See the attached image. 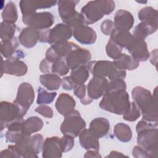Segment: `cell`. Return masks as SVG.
<instances>
[{
	"instance_id": "6da1fadb",
	"label": "cell",
	"mask_w": 158,
	"mask_h": 158,
	"mask_svg": "<svg viewBox=\"0 0 158 158\" xmlns=\"http://www.w3.org/2000/svg\"><path fill=\"white\" fill-rule=\"evenodd\" d=\"M131 97L139 107L143 120L151 122H157V87L152 94L150 91L142 86H135L131 91Z\"/></svg>"
},
{
	"instance_id": "7a4b0ae2",
	"label": "cell",
	"mask_w": 158,
	"mask_h": 158,
	"mask_svg": "<svg viewBox=\"0 0 158 158\" xmlns=\"http://www.w3.org/2000/svg\"><path fill=\"white\" fill-rule=\"evenodd\" d=\"M138 146L145 149L151 158L157 157L158 152L157 122L142 119L136 126Z\"/></svg>"
},
{
	"instance_id": "3957f363",
	"label": "cell",
	"mask_w": 158,
	"mask_h": 158,
	"mask_svg": "<svg viewBox=\"0 0 158 158\" xmlns=\"http://www.w3.org/2000/svg\"><path fill=\"white\" fill-rule=\"evenodd\" d=\"M130 106L129 95L126 89L106 91L99 102L101 109L117 115L124 114Z\"/></svg>"
},
{
	"instance_id": "277c9868",
	"label": "cell",
	"mask_w": 158,
	"mask_h": 158,
	"mask_svg": "<svg viewBox=\"0 0 158 158\" xmlns=\"http://www.w3.org/2000/svg\"><path fill=\"white\" fill-rule=\"evenodd\" d=\"M115 7L114 1H91L82 7L80 14L83 16L85 25L94 23L104 15L111 14Z\"/></svg>"
},
{
	"instance_id": "5b68a950",
	"label": "cell",
	"mask_w": 158,
	"mask_h": 158,
	"mask_svg": "<svg viewBox=\"0 0 158 158\" xmlns=\"http://www.w3.org/2000/svg\"><path fill=\"white\" fill-rule=\"evenodd\" d=\"M72 35V28L64 23H60L51 29L40 30L39 41L52 45L57 42L67 41Z\"/></svg>"
},
{
	"instance_id": "8992f818",
	"label": "cell",
	"mask_w": 158,
	"mask_h": 158,
	"mask_svg": "<svg viewBox=\"0 0 158 158\" xmlns=\"http://www.w3.org/2000/svg\"><path fill=\"white\" fill-rule=\"evenodd\" d=\"M60 125V131L64 135H69L73 138L79 136L81 131L86 127V122L80 112L73 109L67 113Z\"/></svg>"
},
{
	"instance_id": "52a82bcc",
	"label": "cell",
	"mask_w": 158,
	"mask_h": 158,
	"mask_svg": "<svg viewBox=\"0 0 158 158\" xmlns=\"http://www.w3.org/2000/svg\"><path fill=\"white\" fill-rule=\"evenodd\" d=\"M44 138L41 134L30 136L18 144H15L22 157H38V154L42 151Z\"/></svg>"
},
{
	"instance_id": "ba28073f",
	"label": "cell",
	"mask_w": 158,
	"mask_h": 158,
	"mask_svg": "<svg viewBox=\"0 0 158 158\" xmlns=\"http://www.w3.org/2000/svg\"><path fill=\"white\" fill-rule=\"evenodd\" d=\"M35 97V91L31 84L23 82L19 85L14 103L19 107L23 116L27 114L33 104Z\"/></svg>"
},
{
	"instance_id": "9c48e42d",
	"label": "cell",
	"mask_w": 158,
	"mask_h": 158,
	"mask_svg": "<svg viewBox=\"0 0 158 158\" xmlns=\"http://www.w3.org/2000/svg\"><path fill=\"white\" fill-rule=\"evenodd\" d=\"M23 23L38 30L49 29L54 22V17L49 12H36L31 15L22 17Z\"/></svg>"
},
{
	"instance_id": "30bf717a",
	"label": "cell",
	"mask_w": 158,
	"mask_h": 158,
	"mask_svg": "<svg viewBox=\"0 0 158 158\" xmlns=\"http://www.w3.org/2000/svg\"><path fill=\"white\" fill-rule=\"evenodd\" d=\"M20 109L13 102L1 101L0 104V127L2 131L12 121L23 118Z\"/></svg>"
},
{
	"instance_id": "8fae6325",
	"label": "cell",
	"mask_w": 158,
	"mask_h": 158,
	"mask_svg": "<svg viewBox=\"0 0 158 158\" xmlns=\"http://www.w3.org/2000/svg\"><path fill=\"white\" fill-rule=\"evenodd\" d=\"M91 58L90 52L77 45L65 57V61L70 70H73L80 66L87 64Z\"/></svg>"
},
{
	"instance_id": "7c38bea8",
	"label": "cell",
	"mask_w": 158,
	"mask_h": 158,
	"mask_svg": "<svg viewBox=\"0 0 158 158\" xmlns=\"http://www.w3.org/2000/svg\"><path fill=\"white\" fill-rule=\"evenodd\" d=\"M20 56H11L5 60H2L1 64V76L3 73L21 77L25 75L28 67L26 64L19 59Z\"/></svg>"
},
{
	"instance_id": "4fadbf2b",
	"label": "cell",
	"mask_w": 158,
	"mask_h": 158,
	"mask_svg": "<svg viewBox=\"0 0 158 158\" xmlns=\"http://www.w3.org/2000/svg\"><path fill=\"white\" fill-rule=\"evenodd\" d=\"M77 45L72 42L60 41L52 44L46 51L45 58L50 62H54L61 59H65L71 50Z\"/></svg>"
},
{
	"instance_id": "5bb4252c",
	"label": "cell",
	"mask_w": 158,
	"mask_h": 158,
	"mask_svg": "<svg viewBox=\"0 0 158 158\" xmlns=\"http://www.w3.org/2000/svg\"><path fill=\"white\" fill-rule=\"evenodd\" d=\"M126 49L130 53L131 56L138 62L146 61L149 58V52L144 40L139 39L133 36Z\"/></svg>"
},
{
	"instance_id": "9a60e30c",
	"label": "cell",
	"mask_w": 158,
	"mask_h": 158,
	"mask_svg": "<svg viewBox=\"0 0 158 158\" xmlns=\"http://www.w3.org/2000/svg\"><path fill=\"white\" fill-rule=\"evenodd\" d=\"M24 120L23 118H17L10 122L8 126L7 131L6 133L7 141L18 144L24 139L30 136L25 133L23 130V123Z\"/></svg>"
},
{
	"instance_id": "2e32d148",
	"label": "cell",
	"mask_w": 158,
	"mask_h": 158,
	"mask_svg": "<svg viewBox=\"0 0 158 158\" xmlns=\"http://www.w3.org/2000/svg\"><path fill=\"white\" fill-rule=\"evenodd\" d=\"M109 81L105 77H93L87 85L88 96L92 99H98L106 93Z\"/></svg>"
},
{
	"instance_id": "e0dca14e",
	"label": "cell",
	"mask_w": 158,
	"mask_h": 158,
	"mask_svg": "<svg viewBox=\"0 0 158 158\" xmlns=\"http://www.w3.org/2000/svg\"><path fill=\"white\" fill-rule=\"evenodd\" d=\"M73 30V36L80 44L91 45L94 44L97 39L96 31L86 25L78 26Z\"/></svg>"
},
{
	"instance_id": "ac0fdd59",
	"label": "cell",
	"mask_w": 158,
	"mask_h": 158,
	"mask_svg": "<svg viewBox=\"0 0 158 158\" xmlns=\"http://www.w3.org/2000/svg\"><path fill=\"white\" fill-rule=\"evenodd\" d=\"M57 1H30L22 0L19 2L22 17L29 16L36 12L38 9L50 8L55 6Z\"/></svg>"
},
{
	"instance_id": "d6986e66",
	"label": "cell",
	"mask_w": 158,
	"mask_h": 158,
	"mask_svg": "<svg viewBox=\"0 0 158 158\" xmlns=\"http://www.w3.org/2000/svg\"><path fill=\"white\" fill-rule=\"evenodd\" d=\"M86 67L93 77L106 78L110 75L114 65L109 60H93L89 61Z\"/></svg>"
},
{
	"instance_id": "ffe728a7",
	"label": "cell",
	"mask_w": 158,
	"mask_h": 158,
	"mask_svg": "<svg viewBox=\"0 0 158 158\" xmlns=\"http://www.w3.org/2000/svg\"><path fill=\"white\" fill-rule=\"evenodd\" d=\"M62 153L60 144V138L52 136L46 138L42 148V157L43 158L61 157Z\"/></svg>"
},
{
	"instance_id": "44dd1931",
	"label": "cell",
	"mask_w": 158,
	"mask_h": 158,
	"mask_svg": "<svg viewBox=\"0 0 158 158\" xmlns=\"http://www.w3.org/2000/svg\"><path fill=\"white\" fill-rule=\"evenodd\" d=\"M114 22L116 29L129 31L133 27L135 20L133 15L130 12L120 9L115 14Z\"/></svg>"
},
{
	"instance_id": "7402d4cb",
	"label": "cell",
	"mask_w": 158,
	"mask_h": 158,
	"mask_svg": "<svg viewBox=\"0 0 158 158\" xmlns=\"http://www.w3.org/2000/svg\"><path fill=\"white\" fill-rule=\"evenodd\" d=\"M40 40V30L30 27L23 28L19 36V41L27 48L34 47Z\"/></svg>"
},
{
	"instance_id": "603a6c76",
	"label": "cell",
	"mask_w": 158,
	"mask_h": 158,
	"mask_svg": "<svg viewBox=\"0 0 158 158\" xmlns=\"http://www.w3.org/2000/svg\"><path fill=\"white\" fill-rule=\"evenodd\" d=\"M79 142L81 146L86 151L94 150L99 151V138L96 137L89 129L85 128L79 135Z\"/></svg>"
},
{
	"instance_id": "cb8c5ba5",
	"label": "cell",
	"mask_w": 158,
	"mask_h": 158,
	"mask_svg": "<svg viewBox=\"0 0 158 158\" xmlns=\"http://www.w3.org/2000/svg\"><path fill=\"white\" fill-rule=\"evenodd\" d=\"M110 129V123L107 119L104 117L94 118L89 124V130L98 138L105 136Z\"/></svg>"
},
{
	"instance_id": "d4e9b609",
	"label": "cell",
	"mask_w": 158,
	"mask_h": 158,
	"mask_svg": "<svg viewBox=\"0 0 158 158\" xmlns=\"http://www.w3.org/2000/svg\"><path fill=\"white\" fill-rule=\"evenodd\" d=\"M75 106L76 102L75 99L67 93L60 94L55 103L56 109L57 112L62 115L75 109Z\"/></svg>"
},
{
	"instance_id": "484cf974",
	"label": "cell",
	"mask_w": 158,
	"mask_h": 158,
	"mask_svg": "<svg viewBox=\"0 0 158 158\" xmlns=\"http://www.w3.org/2000/svg\"><path fill=\"white\" fill-rule=\"evenodd\" d=\"M80 1L77 0H64L57 1L58 13L63 22L69 18L73 15L77 11L75 7Z\"/></svg>"
},
{
	"instance_id": "4316f807",
	"label": "cell",
	"mask_w": 158,
	"mask_h": 158,
	"mask_svg": "<svg viewBox=\"0 0 158 158\" xmlns=\"http://www.w3.org/2000/svg\"><path fill=\"white\" fill-rule=\"evenodd\" d=\"M114 65L122 70H133L139 67V62L135 60L131 56L122 54L112 61Z\"/></svg>"
},
{
	"instance_id": "83f0119b",
	"label": "cell",
	"mask_w": 158,
	"mask_h": 158,
	"mask_svg": "<svg viewBox=\"0 0 158 158\" xmlns=\"http://www.w3.org/2000/svg\"><path fill=\"white\" fill-rule=\"evenodd\" d=\"M157 10L150 6L142 8L138 14L141 22L148 23L155 27H158Z\"/></svg>"
},
{
	"instance_id": "f1b7e54d",
	"label": "cell",
	"mask_w": 158,
	"mask_h": 158,
	"mask_svg": "<svg viewBox=\"0 0 158 158\" xmlns=\"http://www.w3.org/2000/svg\"><path fill=\"white\" fill-rule=\"evenodd\" d=\"M40 81L42 85L49 91L58 89L61 85L62 79L60 76L54 73H44L40 76Z\"/></svg>"
},
{
	"instance_id": "f546056e",
	"label": "cell",
	"mask_w": 158,
	"mask_h": 158,
	"mask_svg": "<svg viewBox=\"0 0 158 158\" xmlns=\"http://www.w3.org/2000/svg\"><path fill=\"white\" fill-rule=\"evenodd\" d=\"M43 125V121L40 117L32 116L24 120L23 123V130L25 134L30 136L31 134L40 131L42 129Z\"/></svg>"
},
{
	"instance_id": "4dcf8cb0",
	"label": "cell",
	"mask_w": 158,
	"mask_h": 158,
	"mask_svg": "<svg viewBox=\"0 0 158 158\" xmlns=\"http://www.w3.org/2000/svg\"><path fill=\"white\" fill-rule=\"evenodd\" d=\"M133 36L129 31L120 30L115 28L110 35V39L121 48H126Z\"/></svg>"
},
{
	"instance_id": "1f68e13d",
	"label": "cell",
	"mask_w": 158,
	"mask_h": 158,
	"mask_svg": "<svg viewBox=\"0 0 158 158\" xmlns=\"http://www.w3.org/2000/svg\"><path fill=\"white\" fill-rule=\"evenodd\" d=\"M114 133L115 137L121 142H129L132 138V131L130 127L123 123H118L114 126Z\"/></svg>"
},
{
	"instance_id": "d6a6232c",
	"label": "cell",
	"mask_w": 158,
	"mask_h": 158,
	"mask_svg": "<svg viewBox=\"0 0 158 158\" xmlns=\"http://www.w3.org/2000/svg\"><path fill=\"white\" fill-rule=\"evenodd\" d=\"M158 27H155L148 23L140 22L134 28L133 35L139 39L144 40L149 35L155 33Z\"/></svg>"
},
{
	"instance_id": "836d02e7",
	"label": "cell",
	"mask_w": 158,
	"mask_h": 158,
	"mask_svg": "<svg viewBox=\"0 0 158 158\" xmlns=\"http://www.w3.org/2000/svg\"><path fill=\"white\" fill-rule=\"evenodd\" d=\"M89 73L86 64L72 70L70 77L77 85H79L84 84L87 81L89 76Z\"/></svg>"
},
{
	"instance_id": "e575fe53",
	"label": "cell",
	"mask_w": 158,
	"mask_h": 158,
	"mask_svg": "<svg viewBox=\"0 0 158 158\" xmlns=\"http://www.w3.org/2000/svg\"><path fill=\"white\" fill-rule=\"evenodd\" d=\"M2 18L3 22L15 23L18 19L17 9L15 4L13 2H8L4 6L2 12Z\"/></svg>"
},
{
	"instance_id": "d590c367",
	"label": "cell",
	"mask_w": 158,
	"mask_h": 158,
	"mask_svg": "<svg viewBox=\"0 0 158 158\" xmlns=\"http://www.w3.org/2000/svg\"><path fill=\"white\" fill-rule=\"evenodd\" d=\"M16 30L15 23H9L2 22L0 25V36L1 41H7L14 38Z\"/></svg>"
},
{
	"instance_id": "8d00e7d4",
	"label": "cell",
	"mask_w": 158,
	"mask_h": 158,
	"mask_svg": "<svg viewBox=\"0 0 158 158\" xmlns=\"http://www.w3.org/2000/svg\"><path fill=\"white\" fill-rule=\"evenodd\" d=\"M19 46V41L16 37L7 41H1V52L5 58H9L15 54L16 48Z\"/></svg>"
},
{
	"instance_id": "74e56055",
	"label": "cell",
	"mask_w": 158,
	"mask_h": 158,
	"mask_svg": "<svg viewBox=\"0 0 158 158\" xmlns=\"http://www.w3.org/2000/svg\"><path fill=\"white\" fill-rule=\"evenodd\" d=\"M57 96L56 92L49 93L42 87L38 89V96L36 102L39 105H46L52 102Z\"/></svg>"
},
{
	"instance_id": "f35d334b",
	"label": "cell",
	"mask_w": 158,
	"mask_h": 158,
	"mask_svg": "<svg viewBox=\"0 0 158 158\" xmlns=\"http://www.w3.org/2000/svg\"><path fill=\"white\" fill-rule=\"evenodd\" d=\"M69 70L65 59H61L51 63L50 73H54L62 77L67 75L69 73Z\"/></svg>"
},
{
	"instance_id": "ab89813d",
	"label": "cell",
	"mask_w": 158,
	"mask_h": 158,
	"mask_svg": "<svg viewBox=\"0 0 158 158\" xmlns=\"http://www.w3.org/2000/svg\"><path fill=\"white\" fill-rule=\"evenodd\" d=\"M122 115L123 118L125 120L128 122H134L141 116V111L136 103L133 101L130 102L129 109Z\"/></svg>"
},
{
	"instance_id": "60d3db41",
	"label": "cell",
	"mask_w": 158,
	"mask_h": 158,
	"mask_svg": "<svg viewBox=\"0 0 158 158\" xmlns=\"http://www.w3.org/2000/svg\"><path fill=\"white\" fill-rule=\"evenodd\" d=\"M122 48L109 39L106 46V52L107 56L114 60L122 54Z\"/></svg>"
},
{
	"instance_id": "b9f144b4",
	"label": "cell",
	"mask_w": 158,
	"mask_h": 158,
	"mask_svg": "<svg viewBox=\"0 0 158 158\" xmlns=\"http://www.w3.org/2000/svg\"><path fill=\"white\" fill-rule=\"evenodd\" d=\"M74 138L69 135H64L60 138V144L63 152H67L72 149L74 146Z\"/></svg>"
},
{
	"instance_id": "7bdbcfd3",
	"label": "cell",
	"mask_w": 158,
	"mask_h": 158,
	"mask_svg": "<svg viewBox=\"0 0 158 158\" xmlns=\"http://www.w3.org/2000/svg\"><path fill=\"white\" fill-rule=\"evenodd\" d=\"M0 157H15L20 158L22 157L15 144L10 145L8 146L7 149L2 150L0 153Z\"/></svg>"
},
{
	"instance_id": "ee69618b",
	"label": "cell",
	"mask_w": 158,
	"mask_h": 158,
	"mask_svg": "<svg viewBox=\"0 0 158 158\" xmlns=\"http://www.w3.org/2000/svg\"><path fill=\"white\" fill-rule=\"evenodd\" d=\"M127 85L123 79H114L110 80L106 91H114L118 89H126Z\"/></svg>"
},
{
	"instance_id": "f6af8a7d",
	"label": "cell",
	"mask_w": 158,
	"mask_h": 158,
	"mask_svg": "<svg viewBox=\"0 0 158 158\" xmlns=\"http://www.w3.org/2000/svg\"><path fill=\"white\" fill-rule=\"evenodd\" d=\"M100 28L102 33L104 35L110 36L112 32L115 29V26L112 20L110 19H106L101 23Z\"/></svg>"
},
{
	"instance_id": "bcb514c9",
	"label": "cell",
	"mask_w": 158,
	"mask_h": 158,
	"mask_svg": "<svg viewBox=\"0 0 158 158\" xmlns=\"http://www.w3.org/2000/svg\"><path fill=\"white\" fill-rule=\"evenodd\" d=\"M35 112L44 117L51 118L53 116V110L49 106L46 105H40L35 109Z\"/></svg>"
},
{
	"instance_id": "7dc6e473",
	"label": "cell",
	"mask_w": 158,
	"mask_h": 158,
	"mask_svg": "<svg viewBox=\"0 0 158 158\" xmlns=\"http://www.w3.org/2000/svg\"><path fill=\"white\" fill-rule=\"evenodd\" d=\"M132 155L135 158H151L149 154L139 146H135L132 150Z\"/></svg>"
},
{
	"instance_id": "c3c4849f",
	"label": "cell",
	"mask_w": 158,
	"mask_h": 158,
	"mask_svg": "<svg viewBox=\"0 0 158 158\" xmlns=\"http://www.w3.org/2000/svg\"><path fill=\"white\" fill-rule=\"evenodd\" d=\"M61 85L63 89L65 90L73 89L77 85L73 82L70 76L65 77L62 79Z\"/></svg>"
},
{
	"instance_id": "681fc988",
	"label": "cell",
	"mask_w": 158,
	"mask_h": 158,
	"mask_svg": "<svg viewBox=\"0 0 158 158\" xmlns=\"http://www.w3.org/2000/svg\"><path fill=\"white\" fill-rule=\"evenodd\" d=\"M73 94L80 100L84 99L86 96V88L85 84L77 85L73 89Z\"/></svg>"
},
{
	"instance_id": "f907efd6",
	"label": "cell",
	"mask_w": 158,
	"mask_h": 158,
	"mask_svg": "<svg viewBox=\"0 0 158 158\" xmlns=\"http://www.w3.org/2000/svg\"><path fill=\"white\" fill-rule=\"evenodd\" d=\"M51 63L52 62L48 61L46 58L43 59L40 64L39 68L40 71L44 73H50Z\"/></svg>"
},
{
	"instance_id": "816d5d0a",
	"label": "cell",
	"mask_w": 158,
	"mask_h": 158,
	"mask_svg": "<svg viewBox=\"0 0 158 158\" xmlns=\"http://www.w3.org/2000/svg\"><path fill=\"white\" fill-rule=\"evenodd\" d=\"M150 62L151 64L154 65L157 67V49H155L154 51H152L150 54L149 56Z\"/></svg>"
},
{
	"instance_id": "f5cc1de1",
	"label": "cell",
	"mask_w": 158,
	"mask_h": 158,
	"mask_svg": "<svg viewBox=\"0 0 158 158\" xmlns=\"http://www.w3.org/2000/svg\"><path fill=\"white\" fill-rule=\"evenodd\" d=\"M84 157H101L99 151L94 150H88L85 154Z\"/></svg>"
},
{
	"instance_id": "db71d44e",
	"label": "cell",
	"mask_w": 158,
	"mask_h": 158,
	"mask_svg": "<svg viewBox=\"0 0 158 158\" xmlns=\"http://www.w3.org/2000/svg\"><path fill=\"white\" fill-rule=\"evenodd\" d=\"M127 157V156L123 154L122 152H120L116 151H112L110 152L109 155L106 156V157Z\"/></svg>"
},
{
	"instance_id": "11a10c76",
	"label": "cell",
	"mask_w": 158,
	"mask_h": 158,
	"mask_svg": "<svg viewBox=\"0 0 158 158\" xmlns=\"http://www.w3.org/2000/svg\"><path fill=\"white\" fill-rule=\"evenodd\" d=\"M93 101V99H91L88 96H86L84 99H81L80 102H81V104L83 105H88L90 103H91Z\"/></svg>"
}]
</instances>
